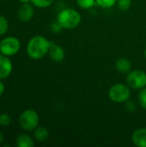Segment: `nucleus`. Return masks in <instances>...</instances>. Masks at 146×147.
<instances>
[{
	"instance_id": "0eeeda50",
	"label": "nucleus",
	"mask_w": 146,
	"mask_h": 147,
	"mask_svg": "<svg viewBox=\"0 0 146 147\" xmlns=\"http://www.w3.org/2000/svg\"><path fill=\"white\" fill-rule=\"evenodd\" d=\"M13 71V63L9 57L0 53V79L9 78Z\"/></svg>"
},
{
	"instance_id": "ddd939ff",
	"label": "nucleus",
	"mask_w": 146,
	"mask_h": 147,
	"mask_svg": "<svg viewBox=\"0 0 146 147\" xmlns=\"http://www.w3.org/2000/svg\"><path fill=\"white\" fill-rule=\"evenodd\" d=\"M49 137V131L45 127H37L34 130V138L38 142H45Z\"/></svg>"
},
{
	"instance_id": "a211bd4d",
	"label": "nucleus",
	"mask_w": 146,
	"mask_h": 147,
	"mask_svg": "<svg viewBox=\"0 0 146 147\" xmlns=\"http://www.w3.org/2000/svg\"><path fill=\"white\" fill-rule=\"evenodd\" d=\"M12 122L11 116L9 114H0V125L3 127H9Z\"/></svg>"
},
{
	"instance_id": "6e6552de",
	"label": "nucleus",
	"mask_w": 146,
	"mask_h": 147,
	"mask_svg": "<svg viewBox=\"0 0 146 147\" xmlns=\"http://www.w3.org/2000/svg\"><path fill=\"white\" fill-rule=\"evenodd\" d=\"M34 8L31 4H29V3H22V5L19 7L18 11H17L18 19L23 22H29L34 17Z\"/></svg>"
},
{
	"instance_id": "b1692460",
	"label": "nucleus",
	"mask_w": 146,
	"mask_h": 147,
	"mask_svg": "<svg viewBox=\"0 0 146 147\" xmlns=\"http://www.w3.org/2000/svg\"><path fill=\"white\" fill-rule=\"evenodd\" d=\"M3 140H4V136H3V134L0 132V145L3 142Z\"/></svg>"
},
{
	"instance_id": "f8f14e48",
	"label": "nucleus",
	"mask_w": 146,
	"mask_h": 147,
	"mask_svg": "<svg viewBox=\"0 0 146 147\" xmlns=\"http://www.w3.org/2000/svg\"><path fill=\"white\" fill-rule=\"evenodd\" d=\"M34 145V140L26 134H21L16 137L15 146L17 147H33Z\"/></svg>"
},
{
	"instance_id": "393cba45",
	"label": "nucleus",
	"mask_w": 146,
	"mask_h": 147,
	"mask_svg": "<svg viewBox=\"0 0 146 147\" xmlns=\"http://www.w3.org/2000/svg\"><path fill=\"white\" fill-rule=\"evenodd\" d=\"M21 3H31V0H18Z\"/></svg>"
},
{
	"instance_id": "423d86ee",
	"label": "nucleus",
	"mask_w": 146,
	"mask_h": 147,
	"mask_svg": "<svg viewBox=\"0 0 146 147\" xmlns=\"http://www.w3.org/2000/svg\"><path fill=\"white\" fill-rule=\"evenodd\" d=\"M126 83L130 88L142 90L146 87V73L142 70H132L126 76Z\"/></svg>"
},
{
	"instance_id": "f03ea898",
	"label": "nucleus",
	"mask_w": 146,
	"mask_h": 147,
	"mask_svg": "<svg viewBox=\"0 0 146 147\" xmlns=\"http://www.w3.org/2000/svg\"><path fill=\"white\" fill-rule=\"evenodd\" d=\"M56 20L63 28L72 29L80 24L82 18L78 11L71 8H66L59 12Z\"/></svg>"
},
{
	"instance_id": "6ab92c4d",
	"label": "nucleus",
	"mask_w": 146,
	"mask_h": 147,
	"mask_svg": "<svg viewBox=\"0 0 146 147\" xmlns=\"http://www.w3.org/2000/svg\"><path fill=\"white\" fill-rule=\"evenodd\" d=\"M139 105L146 110V87L140 90L139 93Z\"/></svg>"
},
{
	"instance_id": "20e7f679",
	"label": "nucleus",
	"mask_w": 146,
	"mask_h": 147,
	"mask_svg": "<svg viewBox=\"0 0 146 147\" xmlns=\"http://www.w3.org/2000/svg\"><path fill=\"white\" fill-rule=\"evenodd\" d=\"M40 122L38 113L34 109H26L19 116V124L24 131H34Z\"/></svg>"
},
{
	"instance_id": "39448f33",
	"label": "nucleus",
	"mask_w": 146,
	"mask_h": 147,
	"mask_svg": "<svg viewBox=\"0 0 146 147\" xmlns=\"http://www.w3.org/2000/svg\"><path fill=\"white\" fill-rule=\"evenodd\" d=\"M21 49V41L15 36H7L0 41V53L11 57Z\"/></svg>"
},
{
	"instance_id": "5701e85b",
	"label": "nucleus",
	"mask_w": 146,
	"mask_h": 147,
	"mask_svg": "<svg viewBox=\"0 0 146 147\" xmlns=\"http://www.w3.org/2000/svg\"><path fill=\"white\" fill-rule=\"evenodd\" d=\"M5 90V86H4V84L3 82L2 81V79H0V96L3 94Z\"/></svg>"
},
{
	"instance_id": "1a4fd4ad",
	"label": "nucleus",
	"mask_w": 146,
	"mask_h": 147,
	"mask_svg": "<svg viewBox=\"0 0 146 147\" xmlns=\"http://www.w3.org/2000/svg\"><path fill=\"white\" fill-rule=\"evenodd\" d=\"M48 55L50 59L54 62H61L65 59V50L59 45L51 42Z\"/></svg>"
},
{
	"instance_id": "412c9836",
	"label": "nucleus",
	"mask_w": 146,
	"mask_h": 147,
	"mask_svg": "<svg viewBox=\"0 0 146 147\" xmlns=\"http://www.w3.org/2000/svg\"><path fill=\"white\" fill-rule=\"evenodd\" d=\"M62 28H62L61 25L57 22V20H56L55 22H53L52 23V25H51V29H52V31L53 33H59V32L61 31Z\"/></svg>"
},
{
	"instance_id": "dca6fc26",
	"label": "nucleus",
	"mask_w": 146,
	"mask_h": 147,
	"mask_svg": "<svg viewBox=\"0 0 146 147\" xmlns=\"http://www.w3.org/2000/svg\"><path fill=\"white\" fill-rule=\"evenodd\" d=\"M9 29V22L7 18L0 15V36L4 35Z\"/></svg>"
},
{
	"instance_id": "9d476101",
	"label": "nucleus",
	"mask_w": 146,
	"mask_h": 147,
	"mask_svg": "<svg viewBox=\"0 0 146 147\" xmlns=\"http://www.w3.org/2000/svg\"><path fill=\"white\" fill-rule=\"evenodd\" d=\"M132 140L138 147H146V128L142 127L135 130L132 134Z\"/></svg>"
},
{
	"instance_id": "4be33fe9",
	"label": "nucleus",
	"mask_w": 146,
	"mask_h": 147,
	"mask_svg": "<svg viewBox=\"0 0 146 147\" xmlns=\"http://www.w3.org/2000/svg\"><path fill=\"white\" fill-rule=\"evenodd\" d=\"M126 108L130 112H133L136 109V104L134 103V102H130L129 100L126 102Z\"/></svg>"
},
{
	"instance_id": "9b49d317",
	"label": "nucleus",
	"mask_w": 146,
	"mask_h": 147,
	"mask_svg": "<svg viewBox=\"0 0 146 147\" xmlns=\"http://www.w3.org/2000/svg\"><path fill=\"white\" fill-rule=\"evenodd\" d=\"M132 62L126 58H120L115 62L116 70L122 74L129 73L132 71Z\"/></svg>"
},
{
	"instance_id": "aec40b11",
	"label": "nucleus",
	"mask_w": 146,
	"mask_h": 147,
	"mask_svg": "<svg viewBox=\"0 0 146 147\" xmlns=\"http://www.w3.org/2000/svg\"><path fill=\"white\" fill-rule=\"evenodd\" d=\"M118 7L120 10L126 11L129 9L132 6V0H118L117 1Z\"/></svg>"
},
{
	"instance_id": "4468645a",
	"label": "nucleus",
	"mask_w": 146,
	"mask_h": 147,
	"mask_svg": "<svg viewBox=\"0 0 146 147\" xmlns=\"http://www.w3.org/2000/svg\"><path fill=\"white\" fill-rule=\"evenodd\" d=\"M77 5L83 9H89L96 3V0H76Z\"/></svg>"
},
{
	"instance_id": "2eb2a0df",
	"label": "nucleus",
	"mask_w": 146,
	"mask_h": 147,
	"mask_svg": "<svg viewBox=\"0 0 146 147\" xmlns=\"http://www.w3.org/2000/svg\"><path fill=\"white\" fill-rule=\"evenodd\" d=\"M31 3L37 8L45 9L51 6L53 3V0H31Z\"/></svg>"
},
{
	"instance_id": "7ed1b4c3",
	"label": "nucleus",
	"mask_w": 146,
	"mask_h": 147,
	"mask_svg": "<svg viewBox=\"0 0 146 147\" xmlns=\"http://www.w3.org/2000/svg\"><path fill=\"white\" fill-rule=\"evenodd\" d=\"M131 96V90L128 84L118 83L111 86V88L108 90V97L111 101L117 102V103H122L126 102Z\"/></svg>"
},
{
	"instance_id": "a878e982",
	"label": "nucleus",
	"mask_w": 146,
	"mask_h": 147,
	"mask_svg": "<svg viewBox=\"0 0 146 147\" xmlns=\"http://www.w3.org/2000/svg\"><path fill=\"white\" fill-rule=\"evenodd\" d=\"M145 59H146V47H145Z\"/></svg>"
},
{
	"instance_id": "f3484780",
	"label": "nucleus",
	"mask_w": 146,
	"mask_h": 147,
	"mask_svg": "<svg viewBox=\"0 0 146 147\" xmlns=\"http://www.w3.org/2000/svg\"><path fill=\"white\" fill-rule=\"evenodd\" d=\"M118 0H96V4L103 9H109L117 3Z\"/></svg>"
},
{
	"instance_id": "f257e3e1",
	"label": "nucleus",
	"mask_w": 146,
	"mask_h": 147,
	"mask_svg": "<svg viewBox=\"0 0 146 147\" xmlns=\"http://www.w3.org/2000/svg\"><path fill=\"white\" fill-rule=\"evenodd\" d=\"M51 41L43 35L32 37L27 44V53L32 59L39 60L48 54Z\"/></svg>"
}]
</instances>
